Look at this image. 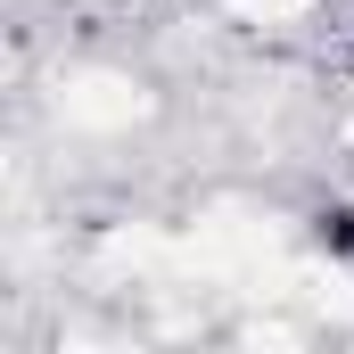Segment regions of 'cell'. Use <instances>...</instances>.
Wrapping results in <instances>:
<instances>
[{
    "label": "cell",
    "mask_w": 354,
    "mask_h": 354,
    "mask_svg": "<svg viewBox=\"0 0 354 354\" xmlns=\"http://www.w3.org/2000/svg\"><path fill=\"white\" fill-rule=\"evenodd\" d=\"M313 239H322V256H346L354 264V206H322L313 214Z\"/></svg>",
    "instance_id": "1"
}]
</instances>
